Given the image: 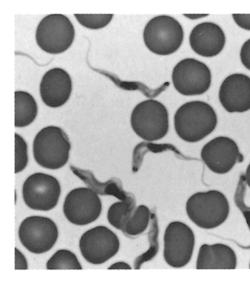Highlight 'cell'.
<instances>
[{"label": "cell", "mask_w": 250, "mask_h": 288, "mask_svg": "<svg viewBox=\"0 0 250 288\" xmlns=\"http://www.w3.org/2000/svg\"><path fill=\"white\" fill-rule=\"evenodd\" d=\"M217 123L214 110L203 101H191L183 104L174 116L177 134L189 143H195L207 137L215 129Z\"/></svg>", "instance_id": "cell-1"}, {"label": "cell", "mask_w": 250, "mask_h": 288, "mask_svg": "<svg viewBox=\"0 0 250 288\" xmlns=\"http://www.w3.org/2000/svg\"><path fill=\"white\" fill-rule=\"evenodd\" d=\"M188 218L198 227L209 229L223 224L229 213V205L221 192L210 190L191 195L186 205Z\"/></svg>", "instance_id": "cell-2"}, {"label": "cell", "mask_w": 250, "mask_h": 288, "mask_svg": "<svg viewBox=\"0 0 250 288\" xmlns=\"http://www.w3.org/2000/svg\"><path fill=\"white\" fill-rule=\"evenodd\" d=\"M70 148L67 135L61 128L48 126L39 131L34 138L33 156L42 167L57 169L68 162Z\"/></svg>", "instance_id": "cell-3"}, {"label": "cell", "mask_w": 250, "mask_h": 288, "mask_svg": "<svg viewBox=\"0 0 250 288\" xmlns=\"http://www.w3.org/2000/svg\"><path fill=\"white\" fill-rule=\"evenodd\" d=\"M143 39L152 53L162 56L171 54L181 46L184 39L182 25L175 19L167 15L156 16L146 25Z\"/></svg>", "instance_id": "cell-4"}, {"label": "cell", "mask_w": 250, "mask_h": 288, "mask_svg": "<svg viewBox=\"0 0 250 288\" xmlns=\"http://www.w3.org/2000/svg\"><path fill=\"white\" fill-rule=\"evenodd\" d=\"M134 132L142 139L154 141L163 138L169 127L168 114L161 102L149 99L141 102L134 108L130 117Z\"/></svg>", "instance_id": "cell-5"}, {"label": "cell", "mask_w": 250, "mask_h": 288, "mask_svg": "<svg viewBox=\"0 0 250 288\" xmlns=\"http://www.w3.org/2000/svg\"><path fill=\"white\" fill-rule=\"evenodd\" d=\"M75 37L74 26L69 19L61 14L45 16L36 31V41L43 51L52 54L62 53L72 44Z\"/></svg>", "instance_id": "cell-6"}, {"label": "cell", "mask_w": 250, "mask_h": 288, "mask_svg": "<svg viewBox=\"0 0 250 288\" xmlns=\"http://www.w3.org/2000/svg\"><path fill=\"white\" fill-rule=\"evenodd\" d=\"M175 89L185 96L201 95L210 87L211 74L208 66L193 58L184 59L174 66L172 73Z\"/></svg>", "instance_id": "cell-7"}, {"label": "cell", "mask_w": 250, "mask_h": 288, "mask_svg": "<svg viewBox=\"0 0 250 288\" xmlns=\"http://www.w3.org/2000/svg\"><path fill=\"white\" fill-rule=\"evenodd\" d=\"M61 191L56 178L45 173H35L30 175L23 184V199L32 209L48 211L57 205Z\"/></svg>", "instance_id": "cell-8"}, {"label": "cell", "mask_w": 250, "mask_h": 288, "mask_svg": "<svg viewBox=\"0 0 250 288\" xmlns=\"http://www.w3.org/2000/svg\"><path fill=\"white\" fill-rule=\"evenodd\" d=\"M19 237L22 245L30 252L42 254L49 250L56 243L58 230L50 218L32 216L21 224Z\"/></svg>", "instance_id": "cell-9"}, {"label": "cell", "mask_w": 250, "mask_h": 288, "mask_svg": "<svg viewBox=\"0 0 250 288\" xmlns=\"http://www.w3.org/2000/svg\"><path fill=\"white\" fill-rule=\"evenodd\" d=\"M164 257L170 266L182 267L190 261L195 244L192 229L186 224L174 221L167 226L164 237Z\"/></svg>", "instance_id": "cell-10"}, {"label": "cell", "mask_w": 250, "mask_h": 288, "mask_svg": "<svg viewBox=\"0 0 250 288\" xmlns=\"http://www.w3.org/2000/svg\"><path fill=\"white\" fill-rule=\"evenodd\" d=\"M117 236L106 226H97L85 232L79 241L83 258L89 263L99 265L113 257L118 251Z\"/></svg>", "instance_id": "cell-11"}, {"label": "cell", "mask_w": 250, "mask_h": 288, "mask_svg": "<svg viewBox=\"0 0 250 288\" xmlns=\"http://www.w3.org/2000/svg\"><path fill=\"white\" fill-rule=\"evenodd\" d=\"M63 211L71 223L84 226L97 220L102 211V203L97 193L88 187H78L66 195Z\"/></svg>", "instance_id": "cell-12"}, {"label": "cell", "mask_w": 250, "mask_h": 288, "mask_svg": "<svg viewBox=\"0 0 250 288\" xmlns=\"http://www.w3.org/2000/svg\"><path fill=\"white\" fill-rule=\"evenodd\" d=\"M201 157L210 170L220 174L229 172L236 163L243 160L236 143L225 136L217 137L207 143L201 150Z\"/></svg>", "instance_id": "cell-13"}, {"label": "cell", "mask_w": 250, "mask_h": 288, "mask_svg": "<svg viewBox=\"0 0 250 288\" xmlns=\"http://www.w3.org/2000/svg\"><path fill=\"white\" fill-rule=\"evenodd\" d=\"M219 99L228 112L242 113L250 110V77L241 73L228 76L220 87Z\"/></svg>", "instance_id": "cell-14"}, {"label": "cell", "mask_w": 250, "mask_h": 288, "mask_svg": "<svg viewBox=\"0 0 250 288\" xmlns=\"http://www.w3.org/2000/svg\"><path fill=\"white\" fill-rule=\"evenodd\" d=\"M72 85L70 76L66 71L59 67L52 68L44 74L41 81V99L49 107H60L68 100Z\"/></svg>", "instance_id": "cell-15"}, {"label": "cell", "mask_w": 250, "mask_h": 288, "mask_svg": "<svg viewBox=\"0 0 250 288\" xmlns=\"http://www.w3.org/2000/svg\"><path fill=\"white\" fill-rule=\"evenodd\" d=\"M189 41L191 48L196 53L205 57H212L223 50L226 37L218 25L214 22H204L192 29Z\"/></svg>", "instance_id": "cell-16"}, {"label": "cell", "mask_w": 250, "mask_h": 288, "mask_svg": "<svg viewBox=\"0 0 250 288\" xmlns=\"http://www.w3.org/2000/svg\"><path fill=\"white\" fill-rule=\"evenodd\" d=\"M196 265L198 269H235L237 257L234 251L227 245L205 244L199 248Z\"/></svg>", "instance_id": "cell-17"}, {"label": "cell", "mask_w": 250, "mask_h": 288, "mask_svg": "<svg viewBox=\"0 0 250 288\" xmlns=\"http://www.w3.org/2000/svg\"><path fill=\"white\" fill-rule=\"evenodd\" d=\"M38 106L34 97L24 91L15 92V126L23 127L35 119Z\"/></svg>", "instance_id": "cell-18"}, {"label": "cell", "mask_w": 250, "mask_h": 288, "mask_svg": "<svg viewBox=\"0 0 250 288\" xmlns=\"http://www.w3.org/2000/svg\"><path fill=\"white\" fill-rule=\"evenodd\" d=\"M134 198L113 204L107 212L109 223L115 228L122 231L135 210Z\"/></svg>", "instance_id": "cell-19"}, {"label": "cell", "mask_w": 250, "mask_h": 288, "mask_svg": "<svg viewBox=\"0 0 250 288\" xmlns=\"http://www.w3.org/2000/svg\"><path fill=\"white\" fill-rule=\"evenodd\" d=\"M150 219L151 213L148 208L140 205L135 209L123 232L129 236L140 234L147 228Z\"/></svg>", "instance_id": "cell-20"}, {"label": "cell", "mask_w": 250, "mask_h": 288, "mask_svg": "<svg viewBox=\"0 0 250 288\" xmlns=\"http://www.w3.org/2000/svg\"><path fill=\"white\" fill-rule=\"evenodd\" d=\"M47 269H82L76 256L66 249L57 251L46 263Z\"/></svg>", "instance_id": "cell-21"}, {"label": "cell", "mask_w": 250, "mask_h": 288, "mask_svg": "<svg viewBox=\"0 0 250 288\" xmlns=\"http://www.w3.org/2000/svg\"><path fill=\"white\" fill-rule=\"evenodd\" d=\"M158 226L157 219L154 213L151 214V224L148 234L149 246L147 250L136 258L134 263L136 269H139L142 264L151 260L157 253L158 244Z\"/></svg>", "instance_id": "cell-22"}, {"label": "cell", "mask_w": 250, "mask_h": 288, "mask_svg": "<svg viewBox=\"0 0 250 288\" xmlns=\"http://www.w3.org/2000/svg\"><path fill=\"white\" fill-rule=\"evenodd\" d=\"M74 15L82 25L91 29H99L106 26L113 16L111 14H75Z\"/></svg>", "instance_id": "cell-23"}, {"label": "cell", "mask_w": 250, "mask_h": 288, "mask_svg": "<svg viewBox=\"0 0 250 288\" xmlns=\"http://www.w3.org/2000/svg\"><path fill=\"white\" fill-rule=\"evenodd\" d=\"M28 163L27 145L24 139L15 134V173L22 171Z\"/></svg>", "instance_id": "cell-24"}, {"label": "cell", "mask_w": 250, "mask_h": 288, "mask_svg": "<svg viewBox=\"0 0 250 288\" xmlns=\"http://www.w3.org/2000/svg\"><path fill=\"white\" fill-rule=\"evenodd\" d=\"M240 57L242 64L250 70V39L243 44L240 50Z\"/></svg>", "instance_id": "cell-25"}, {"label": "cell", "mask_w": 250, "mask_h": 288, "mask_svg": "<svg viewBox=\"0 0 250 288\" xmlns=\"http://www.w3.org/2000/svg\"><path fill=\"white\" fill-rule=\"evenodd\" d=\"M235 23L241 28L250 31V14H233Z\"/></svg>", "instance_id": "cell-26"}, {"label": "cell", "mask_w": 250, "mask_h": 288, "mask_svg": "<svg viewBox=\"0 0 250 288\" xmlns=\"http://www.w3.org/2000/svg\"><path fill=\"white\" fill-rule=\"evenodd\" d=\"M27 260L23 254L17 248H15V269H27Z\"/></svg>", "instance_id": "cell-27"}, {"label": "cell", "mask_w": 250, "mask_h": 288, "mask_svg": "<svg viewBox=\"0 0 250 288\" xmlns=\"http://www.w3.org/2000/svg\"><path fill=\"white\" fill-rule=\"evenodd\" d=\"M108 269H131V267L126 263L118 262L110 266Z\"/></svg>", "instance_id": "cell-28"}, {"label": "cell", "mask_w": 250, "mask_h": 288, "mask_svg": "<svg viewBox=\"0 0 250 288\" xmlns=\"http://www.w3.org/2000/svg\"><path fill=\"white\" fill-rule=\"evenodd\" d=\"M184 15L189 19L195 20L206 17L208 14H184Z\"/></svg>", "instance_id": "cell-29"}, {"label": "cell", "mask_w": 250, "mask_h": 288, "mask_svg": "<svg viewBox=\"0 0 250 288\" xmlns=\"http://www.w3.org/2000/svg\"><path fill=\"white\" fill-rule=\"evenodd\" d=\"M245 179L246 182L250 188V163L248 166L245 174Z\"/></svg>", "instance_id": "cell-30"}, {"label": "cell", "mask_w": 250, "mask_h": 288, "mask_svg": "<svg viewBox=\"0 0 250 288\" xmlns=\"http://www.w3.org/2000/svg\"><path fill=\"white\" fill-rule=\"evenodd\" d=\"M249 268H250V264H249Z\"/></svg>", "instance_id": "cell-31"}]
</instances>
